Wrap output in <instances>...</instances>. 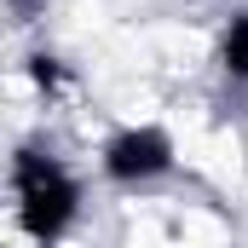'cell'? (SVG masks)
Listing matches in <instances>:
<instances>
[{
  "label": "cell",
  "mask_w": 248,
  "mask_h": 248,
  "mask_svg": "<svg viewBox=\"0 0 248 248\" xmlns=\"http://www.w3.org/2000/svg\"><path fill=\"white\" fill-rule=\"evenodd\" d=\"M29 75H35V81H41L46 93H52V87H58V81H63V69H58V58H46V52H41V58H29Z\"/></svg>",
  "instance_id": "4"
},
{
  "label": "cell",
  "mask_w": 248,
  "mask_h": 248,
  "mask_svg": "<svg viewBox=\"0 0 248 248\" xmlns=\"http://www.w3.org/2000/svg\"><path fill=\"white\" fill-rule=\"evenodd\" d=\"M12 196H17V225L35 243H52L81 214V185L46 150H17L12 156Z\"/></svg>",
  "instance_id": "1"
},
{
  "label": "cell",
  "mask_w": 248,
  "mask_h": 248,
  "mask_svg": "<svg viewBox=\"0 0 248 248\" xmlns=\"http://www.w3.org/2000/svg\"><path fill=\"white\" fill-rule=\"evenodd\" d=\"M219 69L231 81H248V12H231L219 29Z\"/></svg>",
  "instance_id": "3"
},
{
  "label": "cell",
  "mask_w": 248,
  "mask_h": 248,
  "mask_svg": "<svg viewBox=\"0 0 248 248\" xmlns=\"http://www.w3.org/2000/svg\"><path fill=\"white\" fill-rule=\"evenodd\" d=\"M98 168H104V179H116V185H150V179L173 173V133L156 127V122L122 127V133H110Z\"/></svg>",
  "instance_id": "2"
}]
</instances>
